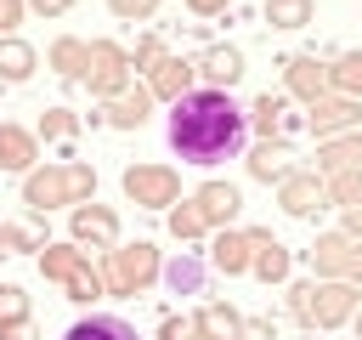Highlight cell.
<instances>
[{"label": "cell", "instance_id": "obj_10", "mask_svg": "<svg viewBox=\"0 0 362 340\" xmlns=\"http://www.w3.org/2000/svg\"><path fill=\"white\" fill-rule=\"evenodd\" d=\"M192 74L204 79V91H232L243 79V51L238 45H209L192 57Z\"/></svg>", "mask_w": 362, "mask_h": 340}, {"label": "cell", "instance_id": "obj_7", "mask_svg": "<svg viewBox=\"0 0 362 340\" xmlns=\"http://www.w3.org/2000/svg\"><path fill=\"white\" fill-rule=\"evenodd\" d=\"M277 204H283L288 215H300V221H305V215H317V210L328 204L322 176H317V170H294V164H288V170L277 176Z\"/></svg>", "mask_w": 362, "mask_h": 340}, {"label": "cell", "instance_id": "obj_37", "mask_svg": "<svg viewBox=\"0 0 362 340\" xmlns=\"http://www.w3.org/2000/svg\"><path fill=\"white\" fill-rule=\"evenodd\" d=\"M158 57H164V40H158V34H141L136 51H130V68H153Z\"/></svg>", "mask_w": 362, "mask_h": 340}, {"label": "cell", "instance_id": "obj_23", "mask_svg": "<svg viewBox=\"0 0 362 340\" xmlns=\"http://www.w3.org/2000/svg\"><path fill=\"white\" fill-rule=\"evenodd\" d=\"M158 278L170 283V295H204V261H198V255H187V249H181L175 261H164V266H158Z\"/></svg>", "mask_w": 362, "mask_h": 340}, {"label": "cell", "instance_id": "obj_8", "mask_svg": "<svg viewBox=\"0 0 362 340\" xmlns=\"http://www.w3.org/2000/svg\"><path fill=\"white\" fill-rule=\"evenodd\" d=\"M68 232H74L79 249H113V244H119V215H113L107 204H74Z\"/></svg>", "mask_w": 362, "mask_h": 340}, {"label": "cell", "instance_id": "obj_32", "mask_svg": "<svg viewBox=\"0 0 362 340\" xmlns=\"http://www.w3.org/2000/svg\"><path fill=\"white\" fill-rule=\"evenodd\" d=\"M170 232H175L181 244H192V238H204V232H209L192 198H175V204H170Z\"/></svg>", "mask_w": 362, "mask_h": 340}, {"label": "cell", "instance_id": "obj_15", "mask_svg": "<svg viewBox=\"0 0 362 340\" xmlns=\"http://www.w3.org/2000/svg\"><path fill=\"white\" fill-rule=\"evenodd\" d=\"M147 113H153V91H147V85H124L119 96L102 102V119H107L113 130H141Z\"/></svg>", "mask_w": 362, "mask_h": 340}, {"label": "cell", "instance_id": "obj_33", "mask_svg": "<svg viewBox=\"0 0 362 340\" xmlns=\"http://www.w3.org/2000/svg\"><path fill=\"white\" fill-rule=\"evenodd\" d=\"M74 130H79V113L45 108V119H40V136H45V142H74Z\"/></svg>", "mask_w": 362, "mask_h": 340}, {"label": "cell", "instance_id": "obj_29", "mask_svg": "<svg viewBox=\"0 0 362 340\" xmlns=\"http://www.w3.org/2000/svg\"><path fill=\"white\" fill-rule=\"evenodd\" d=\"M317 17V0H266V23L272 28H305Z\"/></svg>", "mask_w": 362, "mask_h": 340}, {"label": "cell", "instance_id": "obj_43", "mask_svg": "<svg viewBox=\"0 0 362 340\" xmlns=\"http://www.w3.org/2000/svg\"><path fill=\"white\" fill-rule=\"evenodd\" d=\"M232 0H187V11H198V17H221Z\"/></svg>", "mask_w": 362, "mask_h": 340}, {"label": "cell", "instance_id": "obj_21", "mask_svg": "<svg viewBox=\"0 0 362 340\" xmlns=\"http://www.w3.org/2000/svg\"><path fill=\"white\" fill-rule=\"evenodd\" d=\"M351 244H356V238H345L339 227H334V232H317V244H311V266H317V278H339Z\"/></svg>", "mask_w": 362, "mask_h": 340}, {"label": "cell", "instance_id": "obj_5", "mask_svg": "<svg viewBox=\"0 0 362 340\" xmlns=\"http://www.w3.org/2000/svg\"><path fill=\"white\" fill-rule=\"evenodd\" d=\"M85 85H90V96H119L124 85H130V51L124 45H113V40H85V74H79Z\"/></svg>", "mask_w": 362, "mask_h": 340}, {"label": "cell", "instance_id": "obj_17", "mask_svg": "<svg viewBox=\"0 0 362 340\" xmlns=\"http://www.w3.org/2000/svg\"><path fill=\"white\" fill-rule=\"evenodd\" d=\"M209 266H215L221 278L249 272V232H243V227H221L215 244H209Z\"/></svg>", "mask_w": 362, "mask_h": 340}, {"label": "cell", "instance_id": "obj_27", "mask_svg": "<svg viewBox=\"0 0 362 340\" xmlns=\"http://www.w3.org/2000/svg\"><path fill=\"white\" fill-rule=\"evenodd\" d=\"M45 227L40 221H0V255H28V249H45Z\"/></svg>", "mask_w": 362, "mask_h": 340}, {"label": "cell", "instance_id": "obj_14", "mask_svg": "<svg viewBox=\"0 0 362 340\" xmlns=\"http://www.w3.org/2000/svg\"><path fill=\"white\" fill-rule=\"evenodd\" d=\"M192 79H198L192 62H187V57H170V51L147 68V91H153V102H175V96H187Z\"/></svg>", "mask_w": 362, "mask_h": 340}, {"label": "cell", "instance_id": "obj_16", "mask_svg": "<svg viewBox=\"0 0 362 340\" xmlns=\"http://www.w3.org/2000/svg\"><path fill=\"white\" fill-rule=\"evenodd\" d=\"M334 170H362V130H339L317 142V176H334Z\"/></svg>", "mask_w": 362, "mask_h": 340}, {"label": "cell", "instance_id": "obj_24", "mask_svg": "<svg viewBox=\"0 0 362 340\" xmlns=\"http://www.w3.org/2000/svg\"><path fill=\"white\" fill-rule=\"evenodd\" d=\"M288 170V142L283 136H266L260 147H249V176L255 181H277Z\"/></svg>", "mask_w": 362, "mask_h": 340}, {"label": "cell", "instance_id": "obj_6", "mask_svg": "<svg viewBox=\"0 0 362 340\" xmlns=\"http://www.w3.org/2000/svg\"><path fill=\"white\" fill-rule=\"evenodd\" d=\"M119 187H124V198L141 204V210H170V204L181 198V176H175L170 164H130V170L119 176Z\"/></svg>", "mask_w": 362, "mask_h": 340}, {"label": "cell", "instance_id": "obj_26", "mask_svg": "<svg viewBox=\"0 0 362 340\" xmlns=\"http://www.w3.org/2000/svg\"><path fill=\"white\" fill-rule=\"evenodd\" d=\"M62 340H136V329L124 323V317H107V312H90V317H79Z\"/></svg>", "mask_w": 362, "mask_h": 340}, {"label": "cell", "instance_id": "obj_13", "mask_svg": "<svg viewBox=\"0 0 362 340\" xmlns=\"http://www.w3.org/2000/svg\"><path fill=\"white\" fill-rule=\"evenodd\" d=\"M192 204H198L204 227H209V232H221V227H232V221H238V210H243V193H238L232 181H204V187L192 193Z\"/></svg>", "mask_w": 362, "mask_h": 340}, {"label": "cell", "instance_id": "obj_36", "mask_svg": "<svg viewBox=\"0 0 362 340\" xmlns=\"http://www.w3.org/2000/svg\"><path fill=\"white\" fill-rule=\"evenodd\" d=\"M107 11H113L119 23H147V17L158 11V0H107Z\"/></svg>", "mask_w": 362, "mask_h": 340}, {"label": "cell", "instance_id": "obj_12", "mask_svg": "<svg viewBox=\"0 0 362 340\" xmlns=\"http://www.w3.org/2000/svg\"><path fill=\"white\" fill-rule=\"evenodd\" d=\"M356 119H362V102H351V96H317L311 108H305V125L317 130V142L322 136H339V130H356Z\"/></svg>", "mask_w": 362, "mask_h": 340}, {"label": "cell", "instance_id": "obj_34", "mask_svg": "<svg viewBox=\"0 0 362 340\" xmlns=\"http://www.w3.org/2000/svg\"><path fill=\"white\" fill-rule=\"evenodd\" d=\"M23 317H28V295L17 283H0V329L6 323H23Z\"/></svg>", "mask_w": 362, "mask_h": 340}, {"label": "cell", "instance_id": "obj_40", "mask_svg": "<svg viewBox=\"0 0 362 340\" xmlns=\"http://www.w3.org/2000/svg\"><path fill=\"white\" fill-rule=\"evenodd\" d=\"M23 6H28V0H0V34H11V28L23 23Z\"/></svg>", "mask_w": 362, "mask_h": 340}, {"label": "cell", "instance_id": "obj_20", "mask_svg": "<svg viewBox=\"0 0 362 340\" xmlns=\"http://www.w3.org/2000/svg\"><path fill=\"white\" fill-rule=\"evenodd\" d=\"M238 323H243V312H238L232 300H204V306L192 312L198 340H238Z\"/></svg>", "mask_w": 362, "mask_h": 340}, {"label": "cell", "instance_id": "obj_35", "mask_svg": "<svg viewBox=\"0 0 362 340\" xmlns=\"http://www.w3.org/2000/svg\"><path fill=\"white\" fill-rule=\"evenodd\" d=\"M62 289H68V300H79V306H90L96 295H107V289H102V272H96V266H90V272H79V278H74V283H62Z\"/></svg>", "mask_w": 362, "mask_h": 340}, {"label": "cell", "instance_id": "obj_42", "mask_svg": "<svg viewBox=\"0 0 362 340\" xmlns=\"http://www.w3.org/2000/svg\"><path fill=\"white\" fill-rule=\"evenodd\" d=\"M0 340H40V334H34V323L23 317V323H6V329H0Z\"/></svg>", "mask_w": 362, "mask_h": 340}, {"label": "cell", "instance_id": "obj_18", "mask_svg": "<svg viewBox=\"0 0 362 340\" xmlns=\"http://www.w3.org/2000/svg\"><path fill=\"white\" fill-rule=\"evenodd\" d=\"M34 159H40V136L34 130H23V125H11V119H0V170H34Z\"/></svg>", "mask_w": 362, "mask_h": 340}, {"label": "cell", "instance_id": "obj_41", "mask_svg": "<svg viewBox=\"0 0 362 340\" xmlns=\"http://www.w3.org/2000/svg\"><path fill=\"white\" fill-rule=\"evenodd\" d=\"M339 278H345V283H356V289H362V238H356V244H351V255H345V272H339Z\"/></svg>", "mask_w": 362, "mask_h": 340}, {"label": "cell", "instance_id": "obj_11", "mask_svg": "<svg viewBox=\"0 0 362 340\" xmlns=\"http://www.w3.org/2000/svg\"><path fill=\"white\" fill-rule=\"evenodd\" d=\"M283 91H288V96H300V102L311 108L317 96H328V62H322V57H311V51L288 57V62H283Z\"/></svg>", "mask_w": 362, "mask_h": 340}, {"label": "cell", "instance_id": "obj_3", "mask_svg": "<svg viewBox=\"0 0 362 340\" xmlns=\"http://www.w3.org/2000/svg\"><path fill=\"white\" fill-rule=\"evenodd\" d=\"M288 306H294V317L305 329H339L356 312V283H345V278H305V283L288 289Z\"/></svg>", "mask_w": 362, "mask_h": 340}, {"label": "cell", "instance_id": "obj_45", "mask_svg": "<svg viewBox=\"0 0 362 340\" xmlns=\"http://www.w3.org/2000/svg\"><path fill=\"white\" fill-rule=\"evenodd\" d=\"M339 232H345V238H362V204L345 210V227H339Z\"/></svg>", "mask_w": 362, "mask_h": 340}, {"label": "cell", "instance_id": "obj_30", "mask_svg": "<svg viewBox=\"0 0 362 340\" xmlns=\"http://www.w3.org/2000/svg\"><path fill=\"white\" fill-rule=\"evenodd\" d=\"M322 193H328V204H339V210L362 204V170H334V176H322Z\"/></svg>", "mask_w": 362, "mask_h": 340}, {"label": "cell", "instance_id": "obj_38", "mask_svg": "<svg viewBox=\"0 0 362 340\" xmlns=\"http://www.w3.org/2000/svg\"><path fill=\"white\" fill-rule=\"evenodd\" d=\"M158 340H198V329H192V317H164Z\"/></svg>", "mask_w": 362, "mask_h": 340}, {"label": "cell", "instance_id": "obj_25", "mask_svg": "<svg viewBox=\"0 0 362 340\" xmlns=\"http://www.w3.org/2000/svg\"><path fill=\"white\" fill-rule=\"evenodd\" d=\"M328 91L362 102V51H339V57L328 62Z\"/></svg>", "mask_w": 362, "mask_h": 340}, {"label": "cell", "instance_id": "obj_2", "mask_svg": "<svg viewBox=\"0 0 362 340\" xmlns=\"http://www.w3.org/2000/svg\"><path fill=\"white\" fill-rule=\"evenodd\" d=\"M96 193V170L85 159L74 164H45V170H28L23 176V204L28 210H57V204H90Z\"/></svg>", "mask_w": 362, "mask_h": 340}, {"label": "cell", "instance_id": "obj_44", "mask_svg": "<svg viewBox=\"0 0 362 340\" xmlns=\"http://www.w3.org/2000/svg\"><path fill=\"white\" fill-rule=\"evenodd\" d=\"M28 6H34V11H40V17H62V11H68V6H74V0H28Z\"/></svg>", "mask_w": 362, "mask_h": 340}, {"label": "cell", "instance_id": "obj_46", "mask_svg": "<svg viewBox=\"0 0 362 340\" xmlns=\"http://www.w3.org/2000/svg\"><path fill=\"white\" fill-rule=\"evenodd\" d=\"M351 329H356V340H362V306H356V312H351Z\"/></svg>", "mask_w": 362, "mask_h": 340}, {"label": "cell", "instance_id": "obj_31", "mask_svg": "<svg viewBox=\"0 0 362 340\" xmlns=\"http://www.w3.org/2000/svg\"><path fill=\"white\" fill-rule=\"evenodd\" d=\"M249 113V125L260 130V136H283V96H255V108H243Z\"/></svg>", "mask_w": 362, "mask_h": 340}, {"label": "cell", "instance_id": "obj_19", "mask_svg": "<svg viewBox=\"0 0 362 340\" xmlns=\"http://www.w3.org/2000/svg\"><path fill=\"white\" fill-rule=\"evenodd\" d=\"M40 272L51 283H74L79 272H90V249H79V244H45L40 249Z\"/></svg>", "mask_w": 362, "mask_h": 340}, {"label": "cell", "instance_id": "obj_9", "mask_svg": "<svg viewBox=\"0 0 362 340\" xmlns=\"http://www.w3.org/2000/svg\"><path fill=\"white\" fill-rule=\"evenodd\" d=\"M249 232V272L260 278V283H283L288 272H294V255H288V244H277L272 232H260V227H243Z\"/></svg>", "mask_w": 362, "mask_h": 340}, {"label": "cell", "instance_id": "obj_22", "mask_svg": "<svg viewBox=\"0 0 362 340\" xmlns=\"http://www.w3.org/2000/svg\"><path fill=\"white\" fill-rule=\"evenodd\" d=\"M34 62H40V51H34L28 40L0 34V79H6V85H23V79L34 74Z\"/></svg>", "mask_w": 362, "mask_h": 340}, {"label": "cell", "instance_id": "obj_39", "mask_svg": "<svg viewBox=\"0 0 362 340\" xmlns=\"http://www.w3.org/2000/svg\"><path fill=\"white\" fill-rule=\"evenodd\" d=\"M238 340H277V329H272V317H243Z\"/></svg>", "mask_w": 362, "mask_h": 340}, {"label": "cell", "instance_id": "obj_28", "mask_svg": "<svg viewBox=\"0 0 362 340\" xmlns=\"http://www.w3.org/2000/svg\"><path fill=\"white\" fill-rule=\"evenodd\" d=\"M45 62H51L62 79H79V74H85V40H79V34H62V40H51Z\"/></svg>", "mask_w": 362, "mask_h": 340}, {"label": "cell", "instance_id": "obj_1", "mask_svg": "<svg viewBox=\"0 0 362 340\" xmlns=\"http://www.w3.org/2000/svg\"><path fill=\"white\" fill-rule=\"evenodd\" d=\"M164 136H170L175 159H187V164H221V159H232V153L243 147L249 113L232 102V91H204V85H192L187 96L170 102Z\"/></svg>", "mask_w": 362, "mask_h": 340}, {"label": "cell", "instance_id": "obj_4", "mask_svg": "<svg viewBox=\"0 0 362 340\" xmlns=\"http://www.w3.org/2000/svg\"><path fill=\"white\" fill-rule=\"evenodd\" d=\"M158 249L147 244V238H136V244H113L107 249V266H102V289L107 295H141L147 283H158Z\"/></svg>", "mask_w": 362, "mask_h": 340}]
</instances>
